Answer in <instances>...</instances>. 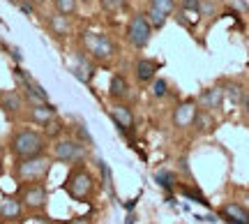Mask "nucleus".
<instances>
[{
	"mask_svg": "<svg viewBox=\"0 0 249 224\" xmlns=\"http://www.w3.org/2000/svg\"><path fill=\"white\" fill-rule=\"evenodd\" d=\"M49 28L55 37H67L71 33V26H70V17H65L60 12H55L49 17Z\"/></svg>",
	"mask_w": 249,
	"mask_h": 224,
	"instance_id": "18",
	"label": "nucleus"
},
{
	"mask_svg": "<svg viewBox=\"0 0 249 224\" xmlns=\"http://www.w3.org/2000/svg\"><path fill=\"white\" fill-rule=\"evenodd\" d=\"M127 2V0H99V5H102V9L104 12H116V9H120Z\"/></svg>",
	"mask_w": 249,
	"mask_h": 224,
	"instance_id": "29",
	"label": "nucleus"
},
{
	"mask_svg": "<svg viewBox=\"0 0 249 224\" xmlns=\"http://www.w3.org/2000/svg\"><path fill=\"white\" fill-rule=\"evenodd\" d=\"M224 95H226V99H229V102H233V104H242L245 88H242V83L231 81V83H226V86H224Z\"/></svg>",
	"mask_w": 249,
	"mask_h": 224,
	"instance_id": "21",
	"label": "nucleus"
},
{
	"mask_svg": "<svg viewBox=\"0 0 249 224\" xmlns=\"http://www.w3.org/2000/svg\"><path fill=\"white\" fill-rule=\"evenodd\" d=\"M0 176H2V162H0Z\"/></svg>",
	"mask_w": 249,
	"mask_h": 224,
	"instance_id": "36",
	"label": "nucleus"
},
{
	"mask_svg": "<svg viewBox=\"0 0 249 224\" xmlns=\"http://www.w3.org/2000/svg\"><path fill=\"white\" fill-rule=\"evenodd\" d=\"M51 171V157L49 155H37V157H23L17 160L14 164V176L21 183H35V180H44Z\"/></svg>",
	"mask_w": 249,
	"mask_h": 224,
	"instance_id": "4",
	"label": "nucleus"
},
{
	"mask_svg": "<svg viewBox=\"0 0 249 224\" xmlns=\"http://www.w3.org/2000/svg\"><path fill=\"white\" fill-rule=\"evenodd\" d=\"M65 224H92V217L81 215V217H74V220H70V222H65Z\"/></svg>",
	"mask_w": 249,
	"mask_h": 224,
	"instance_id": "32",
	"label": "nucleus"
},
{
	"mask_svg": "<svg viewBox=\"0 0 249 224\" xmlns=\"http://www.w3.org/2000/svg\"><path fill=\"white\" fill-rule=\"evenodd\" d=\"M219 215L229 224H249V210L240 201H226L219 208Z\"/></svg>",
	"mask_w": 249,
	"mask_h": 224,
	"instance_id": "11",
	"label": "nucleus"
},
{
	"mask_svg": "<svg viewBox=\"0 0 249 224\" xmlns=\"http://www.w3.org/2000/svg\"><path fill=\"white\" fill-rule=\"evenodd\" d=\"M17 5H18V9H21L23 14H30V17H33V12H35V7H33L30 2H26V0H17Z\"/></svg>",
	"mask_w": 249,
	"mask_h": 224,
	"instance_id": "30",
	"label": "nucleus"
},
{
	"mask_svg": "<svg viewBox=\"0 0 249 224\" xmlns=\"http://www.w3.org/2000/svg\"><path fill=\"white\" fill-rule=\"evenodd\" d=\"M58 113V109L51 104V102H37V104H30V111H28V116L33 123L37 125H44L49 118H53Z\"/></svg>",
	"mask_w": 249,
	"mask_h": 224,
	"instance_id": "13",
	"label": "nucleus"
},
{
	"mask_svg": "<svg viewBox=\"0 0 249 224\" xmlns=\"http://www.w3.org/2000/svg\"><path fill=\"white\" fill-rule=\"evenodd\" d=\"M152 33H155V28L150 26V21H148V17H145L143 12H136V14L129 19V23H127V42H129L134 49H139V51L150 44Z\"/></svg>",
	"mask_w": 249,
	"mask_h": 224,
	"instance_id": "7",
	"label": "nucleus"
},
{
	"mask_svg": "<svg viewBox=\"0 0 249 224\" xmlns=\"http://www.w3.org/2000/svg\"><path fill=\"white\" fill-rule=\"evenodd\" d=\"M242 109H245V113L249 116V93L245 95V97H242Z\"/></svg>",
	"mask_w": 249,
	"mask_h": 224,
	"instance_id": "33",
	"label": "nucleus"
},
{
	"mask_svg": "<svg viewBox=\"0 0 249 224\" xmlns=\"http://www.w3.org/2000/svg\"><path fill=\"white\" fill-rule=\"evenodd\" d=\"M155 178H157V183H160L161 187H173V183H176V176L171 171H160Z\"/></svg>",
	"mask_w": 249,
	"mask_h": 224,
	"instance_id": "26",
	"label": "nucleus"
},
{
	"mask_svg": "<svg viewBox=\"0 0 249 224\" xmlns=\"http://www.w3.org/2000/svg\"><path fill=\"white\" fill-rule=\"evenodd\" d=\"M160 70V65L150 60V58H139L136 65H134V74H136V79L141 81V83H148V81L155 79V74Z\"/></svg>",
	"mask_w": 249,
	"mask_h": 224,
	"instance_id": "15",
	"label": "nucleus"
},
{
	"mask_svg": "<svg viewBox=\"0 0 249 224\" xmlns=\"http://www.w3.org/2000/svg\"><path fill=\"white\" fill-rule=\"evenodd\" d=\"M79 0H53V7L55 12H60L65 17H76V12H79Z\"/></svg>",
	"mask_w": 249,
	"mask_h": 224,
	"instance_id": "22",
	"label": "nucleus"
},
{
	"mask_svg": "<svg viewBox=\"0 0 249 224\" xmlns=\"http://www.w3.org/2000/svg\"><path fill=\"white\" fill-rule=\"evenodd\" d=\"M145 17H148V21H150V26L155 28V30H160V28H164V23H166V14H164V12H160V9H155L150 5V7H148V12H145Z\"/></svg>",
	"mask_w": 249,
	"mask_h": 224,
	"instance_id": "23",
	"label": "nucleus"
},
{
	"mask_svg": "<svg viewBox=\"0 0 249 224\" xmlns=\"http://www.w3.org/2000/svg\"><path fill=\"white\" fill-rule=\"evenodd\" d=\"M26 107V99L18 90H2L0 93V109L9 113V116H18Z\"/></svg>",
	"mask_w": 249,
	"mask_h": 224,
	"instance_id": "12",
	"label": "nucleus"
},
{
	"mask_svg": "<svg viewBox=\"0 0 249 224\" xmlns=\"http://www.w3.org/2000/svg\"><path fill=\"white\" fill-rule=\"evenodd\" d=\"M65 130H67V127H65V120H62L58 113H55L53 118H49L44 125H42L44 136H46V139H53V141H55V139H60V136L65 134Z\"/></svg>",
	"mask_w": 249,
	"mask_h": 224,
	"instance_id": "19",
	"label": "nucleus"
},
{
	"mask_svg": "<svg viewBox=\"0 0 249 224\" xmlns=\"http://www.w3.org/2000/svg\"><path fill=\"white\" fill-rule=\"evenodd\" d=\"M242 206L249 210V192H245V194H242Z\"/></svg>",
	"mask_w": 249,
	"mask_h": 224,
	"instance_id": "34",
	"label": "nucleus"
},
{
	"mask_svg": "<svg viewBox=\"0 0 249 224\" xmlns=\"http://www.w3.org/2000/svg\"><path fill=\"white\" fill-rule=\"evenodd\" d=\"M150 5L155 9H160V12H164L166 17H171L176 12V0H150Z\"/></svg>",
	"mask_w": 249,
	"mask_h": 224,
	"instance_id": "25",
	"label": "nucleus"
},
{
	"mask_svg": "<svg viewBox=\"0 0 249 224\" xmlns=\"http://www.w3.org/2000/svg\"><path fill=\"white\" fill-rule=\"evenodd\" d=\"M28 224H53V220H51V217H46V215H37V217H30Z\"/></svg>",
	"mask_w": 249,
	"mask_h": 224,
	"instance_id": "31",
	"label": "nucleus"
},
{
	"mask_svg": "<svg viewBox=\"0 0 249 224\" xmlns=\"http://www.w3.org/2000/svg\"><path fill=\"white\" fill-rule=\"evenodd\" d=\"M86 148L76 136H60L53 141V160L62 164H79L86 160Z\"/></svg>",
	"mask_w": 249,
	"mask_h": 224,
	"instance_id": "6",
	"label": "nucleus"
},
{
	"mask_svg": "<svg viewBox=\"0 0 249 224\" xmlns=\"http://www.w3.org/2000/svg\"><path fill=\"white\" fill-rule=\"evenodd\" d=\"M81 5H86V7H90V5H92V2H95V0H79Z\"/></svg>",
	"mask_w": 249,
	"mask_h": 224,
	"instance_id": "35",
	"label": "nucleus"
},
{
	"mask_svg": "<svg viewBox=\"0 0 249 224\" xmlns=\"http://www.w3.org/2000/svg\"><path fill=\"white\" fill-rule=\"evenodd\" d=\"M95 70H97V63H95L83 49H79L70 63V72L74 74L81 83H90V81L95 79Z\"/></svg>",
	"mask_w": 249,
	"mask_h": 224,
	"instance_id": "8",
	"label": "nucleus"
},
{
	"mask_svg": "<svg viewBox=\"0 0 249 224\" xmlns=\"http://www.w3.org/2000/svg\"><path fill=\"white\" fill-rule=\"evenodd\" d=\"M108 116L116 123V127L123 132V134H129L134 130V111L124 102H111L108 107Z\"/></svg>",
	"mask_w": 249,
	"mask_h": 224,
	"instance_id": "10",
	"label": "nucleus"
},
{
	"mask_svg": "<svg viewBox=\"0 0 249 224\" xmlns=\"http://www.w3.org/2000/svg\"><path fill=\"white\" fill-rule=\"evenodd\" d=\"M224 88H208L201 93V97H198V104H203V109H208V111H214V109L222 107L224 102Z\"/></svg>",
	"mask_w": 249,
	"mask_h": 224,
	"instance_id": "16",
	"label": "nucleus"
},
{
	"mask_svg": "<svg viewBox=\"0 0 249 224\" xmlns=\"http://www.w3.org/2000/svg\"><path fill=\"white\" fill-rule=\"evenodd\" d=\"M192 127H196V132H201V134H205V132H213V127H214L213 113H210L208 109H198V113H196L194 125H192Z\"/></svg>",
	"mask_w": 249,
	"mask_h": 224,
	"instance_id": "20",
	"label": "nucleus"
},
{
	"mask_svg": "<svg viewBox=\"0 0 249 224\" xmlns=\"http://www.w3.org/2000/svg\"><path fill=\"white\" fill-rule=\"evenodd\" d=\"M46 148H49V139L44 136V132L33 130V127H21L9 136V152L17 160L44 155Z\"/></svg>",
	"mask_w": 249,
	"mask_h": 224,
	"instance_id": "2",
	"label": "nucleus"
},
{
	"mask_svg": "<svg viewBox=\"0 0 249 224\" xmlns=\"http://www.w3.org/2000/svg\"><path fill=\"white\" fill-rule=\"evenodd\" d=\"M65 192L70 194V199L74 201H79V204H88L90 199L95 197V192H97V178H95V173L83 164H71L70 173H67V178H65Z\"/></svg>",
	"mask_w": 249,
	"mask_h": 224,
	"instance_id": "1",
	"label": "nucleus"
},
{
	"mask_svg": "<svg viewBox=\"0 0 249 224\" xmlns=\"http://www.w3.org/2000/svg\"><path fill=\"white\" fill-rule=\"evenodd\" d=\"M76 139H79V141H81L83 146H88V148H90V146H95V141H92V136H90V132H88V130H86L83 125L76 127Z\"/></svg>",
	"mask_w": 249,
	"mask_h": 224,
	"instance_id": "28",
	"label": "nucleus"
},
{
	"mask_svg": "<svg viewBox=\"0 0 249 224\" xmlns=\"http://www.w3.org/2000/svg\"><path fill=\"white\" fill-rule=\"evenodd\" d=\"M201 0H180V9L185 12H194V14H201Z\"/></svg>",
	"mask_w": 249,
	"mask_h": 224,
	"instance_id": "27",
	"label": "nucleus"
},
{
	"mask_svg": "<svg viewBox=\"0 0 249 224\" xmlns=\"http://www.w3.org/2000/svg\"><path fill=\"white\" fill-rule=\"evenodd\" d=\"M23 210H26V208H23V204H21L18 197H5V201L0 204V217H2V220H9V222L21 220Z\"/></svg>",
	"mask_w": 249,
	"mask_h": 224,
	"instance_id": "14",
	"label": "nucleus"
},
{
	"mask_svg": "<svg viewBox=\"0 0 249 224\" xmlns=\"http://www.w3.org/2000/svg\"><path fill=\"white\" fill-rule=\"evenodd\" d=\"M79 49H83L97 65L108 63V60L118 54V46H116V42H113V37L107 35V33H95V30L81 33Z\"/></svg>",
	"mask_w": 249,
	"mask_h": 224,
	"instance_id": "3",
	"label": "nucleus"
},
{
	"mask_svg": "<svg viewBox=\"0 0 249 224\" xmlns=\"http://www.w3.org/2000/svg\"><path fill=\"white\" fill-rule=\"evenodd\" d=\"M198 113V104L196 99H182L178 107L173 109V127L176 130H187V127L194 125V118Z\"/></svg>",
	"mask_w": 249,
	"mask_h": 224,
	"instance_id": "9",
	"label": "nucleus"
},
{
	"mask_svg": "<svg viewBox=\"0 0 249 224\" xmlns=\"http://www.w3.org/2000/svg\"><path fill=\"white\" fill-rule=\"evenodd\" d=\"M150 93H152V97L155 99H164L166 95H169V81L166 79H152V88H150Z\"/></svg>",
	"mask_w": 249,
	"mask_h": 224,
	"instance_id": "24",
	"label": "nucleus"
},
{
	"mask_svg": "<svg viewBox=\"0 0 249 224\" xmlns=\"http://www.w3.org/2000/svg\"><path fill=\"white\" fill-rule=\"evenodd\" d=\"M18 199L26 210L30 213H42L49 204V189H46L44 180H35V183H21L18 187Z\"/></svg>",
	"mask_w": 249,
	"mask_h": 224,
	"instance_id": "5",
	"label": "nucleus"
},
{
	"mask_svg": "<svg viewBox=\"0 0 249 224\" xmlns=\"http://www.w3.org/2000/svg\"><path fill=\"white\" fill-rule=\"evenodd\" d=\"M127 93H129V83L124 79L123 74H113L111 76V83H108V97L113 99V102H123L127 97Z\"/></svg>",
	"mask_w": 249,
	"mask_h": 224,
	"instance_id": "17",
	"label": "nucleus"
}]
</instances>
